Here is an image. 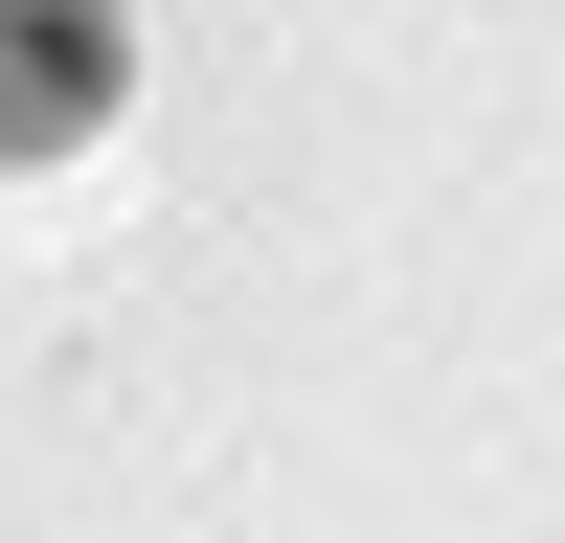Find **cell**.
Masks as SVG:
<instances>
[{"mask_svg":"<svg viewBox=\"0 0 565 543\" xmlns=\"http://www.w3.org/2000/svg\"><path fill=\"white\" fill-rule=\"evenodd\" d=\"M136 114V0H0V181L90 159Z\"/></svg>","mask_w":565,"mask_h":543,"instance_id":"1","label":"cell"}]
</instances>
